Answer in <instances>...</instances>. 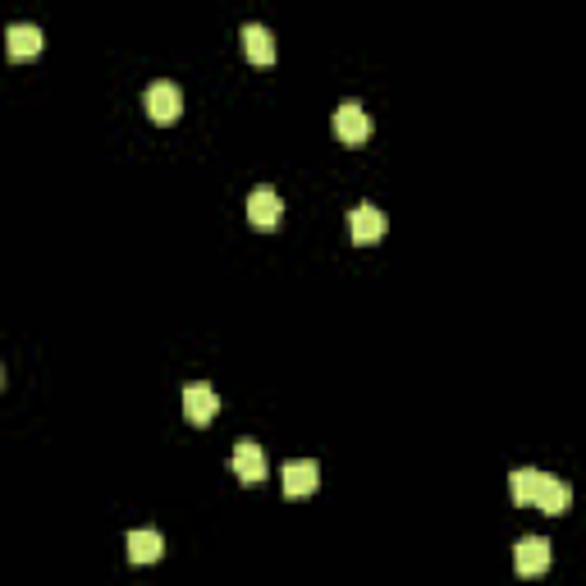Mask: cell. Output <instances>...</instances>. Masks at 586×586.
Segmentation results:
<instances>
[{
	"label": "cell",
	"mask_w": 586,
	"mask_h": 586,
	"mask_svg": "<svg viewBox=\"0 0 586 586\" xmlns=\"http://www.w3.org/2000/svg\"><path fill=\"white\" fill-rule=\"evenodd\" d=\"M142 106H147V115H152L156 124H174L179 115H184V92L174 83H152L147 92H142Z\"/></svg>",
	"instance_id": "1"
},
{
	"label": "cell",
	"mask_w": 586,
	"mask_h": 586,
	"mask_svg": "<svg viewBox=\"0 0 586 586\" xmlns=\"http://www.w3.org/2000/svg\"><path fill=\"white\" fill-rule=\"evenodd\" d=\"M513 564H518V573H522V577H541V573H550V564H554V545L545 541V536H522L518 550H513Z\"/></svg>",
	"instance_id": "2"
},
{
	"label": "cell",
	"mask_w": 586,
	"mask_h": 586,
	"mask_svg": "<svg viewBox=\"0 0 586 586\" xmlns=\"http://www.w3.org/2000/svg\"><path fill=\"white\" fill-rule=\"evenodd\" d=\"M220 413V394L211 390L207 380H193V385H184V417L193 426H211V417Z\"/></svg>",
	"instance_id": "3"
},
{
	"label": "cell",
	"mask_w": 586,
	"mask_h": 586,
	"mask_svg": "<svg viewBox=\"0 0 586 586\" xmlns=\"http://www.w3.org/2000/svg\"><path fill=\"white\" fill-rule=\"evenodd\" d=\"M229 467H234V477H239L243 486H261V481H266V454L257 449V440H239Z\"/></svg>",
	"instance_id": "4"
},
{
	"label": "cell",
	"mask_w": 586,
	"mask_h": 586,
	"mask_svg": "<svg viewBox=\"0 0 586 586\" xmlns=\"http://www.w3.org/2000/svg\"><path fill=\"white\" fill-rule=\"evenodd\" d=\"M335 133H339V142L358 147V142L371 138V115L358 106V101H344V106L335 110Z\"/></svg>",
	"instance_id": "5"
},
{
	"label": "cell",
	"mask_w": 586,
	"mask_h": 586,
	"mask_svg": "<svg viewBox=\"0 0 586 586\" xmlns=\"http://www.w3.org/2000/svg\"><path fill=\"white\" fill-rule=\"evenodd\" d=\"M46 46L42 28L37 23H10V33H5V51H10V60H37Z\"/></svg>",
	"instance_id": "6"
},
{
	"label": "cell",
	"mask_w": 586,
	"mask_h": 586,
	"mask_svg": "<svg viewBox=\"0 0 586 586\" xmlns=\"http://www.w3.org/2000/svg\"><path fill=\"white\" fill-rule=\"evenodd\" d=\"M348 234H353V243H358V248L376 243L380 234H385V211L367 207V202H362V207H353V211H348Z\"/></svg>",
	"instance_id": "7"
},
{
	"label": "cell",
	"mask_w": 586,
	"mask_h": 586,
	"mask_svg": "<svg viewBox=\"0 0 586 586\" xmlns=\"http://www.w3.org/2000/svg\"><path fill=\"white\" fill-rule=\"evenodd\" d=\"M316 486H321V467H316L312 458L284 463V495H289V500H303V495H312Z\"/></svg>",
	"instance_id": "8"
},
{
	"label": "cell",
	"mask_w": 586,
	"mask_h": 586,
	"mask_svg": "<svg viewBox=\"0 0 586 586\" xmlns=\"http://www.w3.org/2000/svg\"><path fill=\"white\" fill-rule=\"evenodd\" d=\"M280 216H284L280 193H271V188H257V193L248 197V220L257 229H275V225H280Z\"/></svg>",
	"instance_id": "9"
},
{
	"label": "cell",
	"mask_w": 586,
	"mask_h": 586,
	"mask_svg": "<svg viewBox=\"0 0 586 586\" xmlns=\"http://www.w3.org/2000/svg\"><path fill=\"white\" fill-rule=\"evenodd\" d=\"M568 500H573V490H568L559 477H545V472L536 477V495H532V504H536L541 513H550V518H554V513H564V509H568Z\"/></svg>",
	"instance_id": "10"
},
{
	"label": "cell",
	"mask_w": 586,
	"mask_h": 586,
	"mask_svg": "<svg viewBox=\"0 0 586 586\" xmlns=\"http://www.w3.org/2000/svg\"><path fill=\"white\" fill-rule=\"evenodd\" d=\"M243 55L252 65H275V37L261 23H243Z\"/></svg>",
	"instance_id": "11"
},
{
	"label": "cell",
	"mask_w": 586,
	"mask_h": 586,
	"mask_svg": "<svg viewBox=\"0 0 586 586\" xmlns=\"http://www.w3.org/2000/svg\"><path fill=\"white\" fill-rule=\"evenodd\" d=\"M165 554L161 532H129V564H156Z\"/></svg>",
	"instance_id": "12"
},
{
	"label": "cell",
	"mask_w": 586,
	"mask_h": 586,
	"mask_svg": "<svg viewBox=\"0 0 586 586\" xmlns=\"http://www.w3.org/2000/svg\"><path fill=\"white\" fill-rule=\"evenodd\" d=\"M536 477H541L536 467H518V472H513V477H509L513 504H532V495H536Z\"/></svg>",
	"instance_id": "13"
},
{
	"label": "cell",
	"mask_w": 586,
	"mask_h": 586,
	"mask_svg": "<svg viewBox=\"0 0 586 586\" xmlns=\"http://www.w3.org/2000/svg\"><path fill=\"white\" fill-rule=\"evenodd\" d=\"M0 385H5V367H0Z\"/></svg>",
	"instance_id": "14"
}]
</instances>
